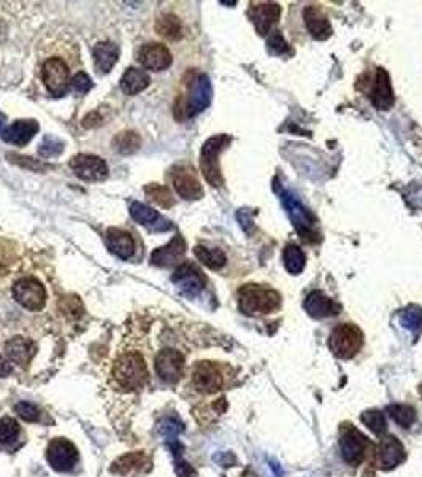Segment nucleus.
<instances>
[{
  "instance_id": "9d476101",
  "label": "nucleus",
  "mask_w": 422,
  "mask_h": 477,
  "mask_svg": "<svg viewBox=\"0 0 422 477\" xmlns=\"http://www.w3.org/2000/svg\"><path fill=\"white\" fill-rule=\"evenodd\" d=\"M184 364V355L173 347L161 349L154 358V369L165 384H176L183 376Z\"/></svg>"
},
{
  "instance_id": "7ed1b4c3",
  "label": "nucleus",
  "mask_w": 422,
  "mask_h": 477,
  "mask_svg": "<svg viewBox=\"0 0 422 477\" xmlns=\"http://www.w3.org/2000/svg\"><path fill=\"white\" fill-rule=\"evenodd\" d=\"M11 298L19 307L29 312L43 310L48 301V292L43 282L32 274L19 275L11 283Z\"/></svg>"
},
{
  "instance_id": "c85d7f7f",
  "label": "nucleus",
  "mask_w": 422,
  "mask_h": 477,
  "mask_svg": "<svg viewBox=\"0 0 422 477\" xmlns=\"http://www.w3.org/2000/svg\"><path fill=\"white\" fill-rule=\"evenodd\" d=\"M283 262L289 274H300L307 266V258L302 248L295 244H288L283 250Z\"/></svg>"
},
{
  "instance_id": "dca6fc26",
  "label": "nucleus",
  "mask_w": 422,
  "mask_h": 477,
  "mask_svg": "<svg viewBox=\"0 0 422 477\" xmlns=\"http://www.w3.org/2000/svg\"><path fill=\"white\" fill-rule=\"evenodd\" d=\"M213 98V88L211 81L206 75H199V77L192 81L189 89V99L186 102L184 113L186 116H196L200 112L210 106Z\"/></svg>"
},
{
  "instance_id": "473e14b6",
  "label": "nucleus",
  "mask_w": 422,
  "mask_h": 477,
  "mask_svg": "<svg viewBox=\"0 0 422 477\" xmlns=\"http://www.w3.org/2000/svg\"><path fill=\"white\" fill-rule=\"evenodd\" d=\"M399 320L402 323V327L413 331L414 334L419 336L422 329V309L416 304L405 307L402 312L399 314Z\"/></svg>"
},
{
  "instance_id": "49530a36",
  "label": "nucleus",
  "mask_w": 422,
  "mask_h": 477,
  "mask_svg": "<svg viewBox=\"0 0 422 477\" xmlns=\"http://www.w3.org/2000/svg\"><path fill=\"white\" fill-rule=\"evenodd\" d=\"M419 393H421V396H422V385L419 386Z\"/></svg>"
},
{
  "instance_id": "c9c22d12",
  "label": "nucleus",
  "mask_w": 422,
  "mask_h": 477,
  "mask_svg": "<svg viewBox=\"0 0 422 477\" xmlns=\"http://www.w3.org/2000/svg\"><path fill=\"white\" fill-rule=\"evenodd\" d=\"M21 428L18 421L11 417H4L0 419V444H11L15 442L19 436Z\"/></svg>"
},
{
  "instance_id": "a19ab883",
  "label": "nucleus",
  "mask_w": 422,
  "mask_h": 477,
  "mask_svg": "<svg viewBox=\"0 0 422 477\" xmlns=\"http://www.w3.org/2000/svg\"><path fill=\"white\" fill-rule=\"evenodd\" d=\"M15 411L18 416L26 420V421H36L38 420V409L32 403H26V401H21L15 406Z\"/></svg>"
},
{
  "instance_id": "1a4fd4ad",
  "label": "nucleus",
  "mask_w": 422,
  "mask_h": 477,
  "mask_svg": "<svg viewBox=\"0 0 422 477\" xmlns=\"http://www.w3.org/2000/svg\"><path fill=\"white\" fill-rule=\"evenodd\" d=\"M41 78L54 98L65 96L72 83L70 71L65 62L59 58H51L45 62L43 68H41Z\"/></svg>"
},
{
  "instance_id": "393cba45",
  "label": "nucleus",
  "mask_w": 422,
  "mask_h": 477,
  "mask_svg": "<svg viewBox=\"0 0 422 477\" xmlns=\"http://www.w3.org/2000/svg\"><path fill=\"white\" fill-rule=\"evenodd\" d=\"M38 130V123L33 120H18L9 126L6 129L2 130V137L5 142L18 145V147H24V145L29 143L33 135L37 134Z\"/></svg>"
},
{
  "instance_id": "cd10ccee",
  "label": "nucleus",
  "mask_w": 422,
  "mask_h": 477,
  "mask_svg": "<svg viewBox=\"0 0 422 477\" xmlns=\"http://www.w3.org/2000/svg\"><path fill=\"white\" fill-rule=\"evenodd\" d=\"M149 83H151V78L147 72L142 71V68L130 67L127 68L126 73L122 75L121 89H122V93L134 96V94L142 93L143 89H147L149 86Z\"/></svg>"
},
{
  "instance_id": "6e6552de",
  "label": "nucleus",
  "mask_w": 422,
  "mask_h": 477,
  "mask_svg": "<svg viewBox=\"0 0 422 477\" xmlns=\"http://www.w3.org/2000/svg\"><path fill=\"white\" fill-rule=\"evenodd\" d=\"M192 385L204 395H211L224 386V372L218 363L200 361L192 368Z\"/></svg>"
},
{
  "instance_id": "a211bd4d",
  "label": "nucleus",
  "mask_w": 422,
  "mask_h": 477,
  "mask_svg": "<svg viewBox=\"0 0 422 477\" xmlns=\"http://www.w3.org/2000/svg\"><path fill=\"white\" fill-rule=\"evenodd\" d=\"M248 16L253 21L259 36H268L273 31V26L281 18V6L275 2L253 4L250 11H248Z\"/></svg>"
},
{
  "instance_id": "4468645a",
  "label": "nucleus",
  "mask_w": 422,
  "mask_h": 477,
  "mask_svg": "<svg viewBox=\"0 0 422 477\" xmlns=\"http://www.w3.org/2000/svg\"><path fill=\"white\" fill-rule=\"evenodd\" d=\"M70 168L75 175L86 182H100L108 175V165L102 158L94 155H77L70 159Z\"/></svg>"
},
{
  "instance_id": "a878e982",
  "label": "nucleus",
  "mask_w": 422,
  "mask_h": 477,
  "mask_svg": "<svg viewBox=\"0 0 422 477\" xmlns=\"http://www.w3.org/2000/svg\"><path fill=\"white\" fill-rule=\"evenodd\" d=\"M107 242H108L110 250H112L116 257H120L121 260H129L135 252L134 237L130 236L127 231L117 230V227L108 230Z\"/></svg>"
},
{
  "instance_id": "c756f323",
  "label": "nucleus",
  "mask_w": 422,
  "mask_h": 477,
  "mask_svg": "<svg viewBox=\"0 0 422 477\" xmlns=\"http://www.w3.org/2000/svg\"><path fill=\"white\" fill-rule=\"evenodd\" d=\"M194 255H196L197 260L202 262V265L213 269V271H218V269L224 267L227 262L226 253L221 250V248H210L205 245H197L196 248H194Z\"/></svg>"
},
{
  "instance_id": "79ce46f5",
  "label": "nucleus",
  "mask_w": 422,
  "mask_h": 477,
  "mask_svg": "<svg viewBox=\"0 0 422 477\" xmlns=\"http://www.w3.org/2000/svg\"><path fill=\"white\" fill-rule=\"evenodd\" d=\"M64 150L62 147V143L58 142L56 139H53V137H46L45 142L40 145V155L45 156V158H51V156H58L60 151Z\"/></svg>"
},
{
  "instance_id": "f8f14e48",
  "label": "nucleus",
  "mask_w": 422,
  "mask_h": 477,
  "mask_svg": "<svg viewBox=\"0 0 422 477\" xmlns=\"http://www.w3.org/2000/svg\"><path fill=\"white\" fill-rule=\"evenodd\" d=\"M46 460L54 471L67 473L72 471L75 463L78 461V452L70 441L64 438L53 439L46 448Z\"/></svg>"
},
{
  "instance_id": "7c9ffc66",
  "label": "nucleus",
  "mask_w": 422,
  "mask_h": 477,
  "mask_svg": "<svg viewBox=\"0 0 422 477\" xmlns=\"http://www.w3.org/2000/svg\"><path fill=\"white\" fill-rule=\"evenodd\" d=\"M156 31L161 34L162 37L169 39V40H178L183 36L181 21H179L175 15H170V13L157 19Z\"/></svg>"
},
{
  "instance_id": "bb28decb",
  "label": "nucleus",
  "mask_w": 422,
  "mask_h": 477,
  "mask_svg": "<svg viewBox=\"0 0 422 477\" xmlns=\"http://www.w3.org/2000/svg\"><path fill=\"white\" fill-rule=\"evenodd\" d=\"M93 58L97 71L108 73L115 67L117 58H120V48L115 43H110V41H102V43H97L94 46Z\"/></svg>"
},
{
  "instance_id": "4be33fe9",
  "label": "nucleus",
  "mask_w": 422,
  "mask_h": 477,
  "mask_svg": "<svg viewBox=\"0 0 422 477\" xmlns=\"http://www.w3.org/2000/svg\"><path fill=\"white\" fill-rule=\"evenodd\" d=\"M303 21H305L310 36L316 40H327L332 36V32H334L327 15L317 5L305 6V10H303Z\"/></svg>"
},
{
  "instance_id": "412c9836",
  "label": "nucleus",
  "mask_w": 422,
  "mask_h": 477,
  "mask_svg": "<svg viewBox=\"0 0 422 477\" xmlns=\"http://www.w3.org/2000/svg\"><path fill=\"white\" fill-rule=\"evenodd\" d=\"M138 61L142 66L148 71L161 72L170 67L172 64V54L167 50V46L161 43H148L143 45L142 50L138 51Z\"/></svg>"
},
{
  "instance_id": "20e7f679",
  "label": "nucleus",
  "mask_w": 422,
  "mask_h": 477,
  "mask_svg": "<svg viewBox=\"0 0 422 477\" xmlns=\"http://www.w3.org/2000/svg\"><path fill=\"white\" fill-rule=\"evenodd\" d=\"M281 202L283 207L286 209L289 220L292 221L295 231L299 232V236L303 240L307 242L320 240V232L316 230V218L292 191H283Z\"/></svg>"
},
{
  "instance_id": "2f4dec72",
  "label": "nucleus",
  "mask_w": 422,
  "mask_h": 477,
  "mask_svg": "<svg viewBox=\"0 0 422 477\" xmlns=\"http://www.w3.org/2000/svg\"><path fill=\"white\" fill-rule=\"evenodd\" d=\"M386 412L402 428H410L414 424V420H416V412H414L411 406L406 404H389L386 407Z\"/></svg>"
},
{
  "instance_id": "2eb2a0df",
  "label": "nucleus",
  "mask_w": 422,
  "mask_h": 477,
  "mask_svg": "<svg viewBox=\"0 0 422 477\" xmlns=\"http://www.w3.org/2000/svg\"><path fill=\"white\" fill-rule=\"evenodd\" d=\"M369 99L378 110H389L396 102L392 83L384 68H376L375 77L369 83Z\"/></svg>"
},
{
  "instance_id": "4c0bfd02",
  "label": "nucleus",
  "mask_w": 422,
  "mask_h": 477,
  "mask_svg": "<svg viewBox=\"0 0 422 477\" xmlns=\"http://www.w3.org/2000/svg\"><path fill=\"white\" fill-rule=\"evenodd\" d=\"M267 50L270 54H275V56H285V54L292 53L286 39L283 37V34L280 31H272L268 34Z\"/></svg>"
},
{
  "instance_id": "f3484780",
  "label": "nucleus",
  "mask_w": 422,
  "mask_h": 477,
  "mask_svg": "<svg viewBox=\"0 0 422 477\" xmlns=\"http://www.w3.org/2000/svg\"><path fill=\"white\" fill-rule=\"evenodd\" d=\"M172 182L179 196L186 200H197L204 196V188L191 165H178L172 172Z\"/></svg>"
},
{
  "instance_id": "9b49d317",
  "label": "nucleus",
  "mask_w": 422,
  "mask_h": 477,
  "mask_svg": "<svg viewBox=\"0 0 422 477\" xmlns=\"http://www.w3.org/2000/svg\"><path fill=\"white\" fill-rule=\"evenodd\" d=\"M38 352V345L29 336H11L4 342V357L10 363L26 368L29 366Z\"/></svg>"
},
{
  "instance_id": "a18cd8bd",
  "label": "nucleus",
  "mask_w": 422,
  "mask_h": 477,
  "mask_svg": "<svg viewBox=\"0 0 422 477\" xmlns=\"http://www.w3.org/2000/svg\"><path fill=\"white\" fill-rule=\"evenodd\" d=\"M2 128H4V121L0 120V134H2Z\"/></svg>"
},
{
  "instance_id": "ea45409f",
  "label": "nucleus",
  "mask_w": 422,
  "mask_h": 477,
  "mask_svg": "<svg viewBox=\"0 0 422 477\" xmlns=\"http://www.w3.org/2000/svg\"><path fill=\"white\" fill-rule=\"evenodd\" d=\"M70 86L75 93L78 94H86L89 89L93 88V80L89 78V75L85 72H78L75 77L72 78Z\"/></svg>"
},
{
  "instance_id": "f03ea898",
  "label": "nucleus",
  "mask_w": 422,
  "mask_h": 477,
  "mask_svg": "<svg viewBox=\"0 0 422 477\" xmlns=\"http://www.w3.org/2000/svg\"><path fill=\"white\" fill-rule=\"evenodd\" d=\"M238 309L245 315H268L281 307V294L276 289L248 283L238 289Z\"/></svg>"
},
{
  "instance_id": "c03bdc74",
  "label": "nucleus",
  "mask_w": 422,
  "mask_h": 477,
  "mask_svg": "<svg viewBox=\"0 0 422 477\" xmlns=\"http://www.w3.org/2000/svg\"><path fill=\"white\" fill-rule=\"evenodd\" d=\"M13 372L11 363L4 355H0V377H6Z\"/></svg>"
},
{
  "instance_id": "aec40b11",
  "label": "nucleus",
  "mask_w": 422,
  "mask_h": 477,
  "mask_svg": "<svg viewBox=\"0 0 422 477\" xmlns=\"http://www.w3.org/2000/svg\"><path fill=\"white\" fill-rule=\"evenodd\" d=\"M303 307H305L308 315L316 318V320H321V318L337 317L338 314L342 312L340 304L335 302L332 298H329V296H326L322 292H320V289H315V292H311L307 296Z\"/></svg>"
},
{
  "instance_id": "58836bf2",
  "label": "nucleus",
  "mask_w": 422,
  "mask_h": 477,
  "mask_svg": "<svg viewBox=\"0 0 422 477\" xmlns=\"http://www.w3.org/2000/svg\"><path fill=\"white\" fill-rule=\"evenodd\" d=\"M116 150L122 155H130L134 151L138 150L140 147V137H138L135 133H122L116 137L115 140Z\"/></svg>"
},
{
  "instance_id": "6ab92c4d",
  "label": "nucleus",
  "mask_w": 422,
  "mask_h": 477,
  "mask_svg": "<svg viewBox=\"0 0 422 477\" xmlns=\"http://www.w3.org/2000/svg\"><path fill=\"white\" fill-rule=\"evenodd\" d=\"M406 460V452L402 442H400L396 436H384L379 441L378 451H376V465L389 471V469L399 466L400 463Z\"/></svg>"
},
{
  "instance_id": "5701e85b",
  "label": "nucleus",
  "mask_w": 422,
  "mask_h": 477,
  "mask_svg": "<svg viewBox=\"0 0 422 477\" xmlns=\"http://www.w3.org/2000/svg\"><path fill=\"white\" fill-rule=\"evenodd\" d=\"M130 215L137 221V223L143 225L144 227H148L149 231L154 232H162V231H169L172 230V223L164 218L161 213L151 209V207L144 205L142 202H132L130 204Z\"/></svg>"
},
{
  "instance_id": "0eeeda50",
  "label": "nucleus",
  "mask_w": 422,
  "mask_h": 477,
  "mask_svg": "<svg viewBox=\"0 0 422 477\" xmlns=\"http://www.w3.org/2000/svg\"><path fill=\"white\" fill-rule=\"evenodd\" d=\"M370 441L351 424H344L340 431V451L343 460L351 466H359L364 461Z\"/></svg>"
},
{
  "instance_id": "72a5a7b5",
  "label": "nucleus",
  "mask_w": 422,
  "mask_h": 477,
  "mask_svg": "<svg viewBox=\"0 0 422 477\" xmlns=\"http://www.w3.org/2000/svg\"><path fill=\"white\" fill-rule=\"evenodd\" d=\"M144 193H147V196L151 200H154L156 204L164 207V209H169V207H172L173 202H175V199H173L172 193L169 191L167 186H162L157 183L147 185L144 186Z\"/></svg>"
},
{
  "instance_id": "39448f33",
  "label": "nucleus",
  "mask_w": 422,
  "mask_h": 477,
  "mask_svg": "<svg viewBox=\"0 0 422 477\" xmlns=\"http://www.w3.org/2000/svg\"><path fill=\"white\" fill-rule=\"evenodd\" d=\"M232 142L231 135L219 134L210 137L209 140L204 143L202 151H200V169L211 186H223L224 178L221 174L219 168V155L227 148V145Z\"/></svg>"
},
{
  "instance_id": "37998d69",
  "label": "nucleus",
  "mask_w": 422,
  "mask_h": 477,
  "mask_svg": "<svg viewBox=\"0 0 422 477\" xmlns=\"http://www.w3.org/2000/svg\"><path fill=\"white\" fill-rule=\"evenodd\" d=\"M176 474L179 477H196V471H194V469L188 465V463L183 461V460H179L176 463Z\"/></svg>"
},
{
  "instance_id": "f704fd0d",
  "label": "nucleus",
  "mask_w": 422,
  "mask_h": 477,
  "mask_svg": "<svg viewBox=\"0 0 422 477\" xmlns=\"http://www.w3.org/2000/svg\"><path fill=\"white\" fill-rule=\"evenodd\" d=\"M361 420H362V424L366 426V428H370V430L378 434V436H381V434L386 433V428H387V424H386V416H384V412L381 411H378V409H370V411H365L362 416H361Z\"/></svg>"
},
{
  "instance_id": "ddd939ff",
  "label": "nucleus",
  "mask_w": 422,
  "mask_h": 477,
  "mask_svg": "<svg viewBox=\"0 0 422 477\" xmlns=\"http://www.w3.org/2000/svg\"><path fill=\"white\" fill-rule=\"evenodd\" d=\"M172 282L181 289L188 298H196L206 285V279L200 269L192 262H183L172 275Z\"/></svg>"
},
{
  "instance_id": "e433bc0d",
  "label": "nucleus",
  "mask_w": 422,
  "mask_h": 477,
  "mask_svg": "<svg viewBox=\"0 0 422 477\" xmlns=\"http://www.w3.org/2000/svg\"><path fill=\"white\" fill-rule=\"evenodd\" d=\"M143 461V455L142 453H127V455H122L121 458H117L113 466L110 468V471L115 473V474H120L124 476L127 474L130 469L137 468L140 463Z\"/></svg>"
},
{
  "instance_id": "423d86ee",
  "label": "nucleus",
  "mask_w": 422,
  "mask_h": 477,
  "mask_svg": "<svg viewBox=\"0 0 422 477\" xmlns=\"http://www.w3.org/2000/svg\"><path fill=\"white\" fill-rule=\"evenodd\" d=\"M364 344V334L356 324L342 323L332 329L329 337V347L337 358H354Z\"/></svg>"
},
{
  "instance_id": "b1692460",
  "label": "nucleus",
  "mask_w": 422,
  "mask_h": 477,
  "mask_svg": "<svg viewBox=\"0 0 422 477\" xmlns=\"http://www.w3.org/2000/svg\"><path fill=\"white\" fill-rule=\"evenodd\" d=\"M186 253V242L181 236H175L167 245L159 247L151 253V262L159 267H170L181 261Z\"/></svg>"
},
{
  "instance_id": "f257e3e1",
  "label": "nucleus",
  "mask_w": 422,
  "mask_h": 477,
  "mask_svg": "<svg viewBox=\"0 0 422 477\" xmlns=\"http://www.w3.org/2000/svg\"><path fill=\"white\" fill-rule=\"evenodd\" d=\"M112 380L116 389L124 393H134L143 389L149 380V368L142 352L120 349L113 359Z\"/></svg>"
}]
</instances>
